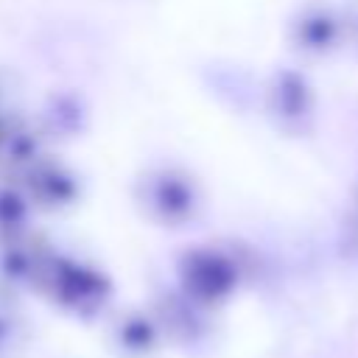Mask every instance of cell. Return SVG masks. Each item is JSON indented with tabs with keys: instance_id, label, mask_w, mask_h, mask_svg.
I'll return each mask as SVG.
<instances>
[{
	"instance_id": "obj_4",
	"label": "cell",
	"mask_w": 358,
	"mask_h": 358,
	"mask_svg": "<svg viewBox=\"0 0 358 358\" xmlns=\"http://www.w3.org/2000/svg\"><path fill=\"white\" fill-rule=\"evenodd\" d=\"M106 350L115 358H157L168 341L151 308H123L106 319Z\"/></svg>"
},
{
	"instance_id": "obj_5",
	"label": "cell",
	"mask_w": 358,
	"mask_h": 358,
	"mask_svg": "<svg viewBox=\"0 0 358 358\" xmlns=\"http://www.w3.org/2000/svg\"><path fill=\"white\" fill-rule=\"evenodd\" d=\"M148 190H143V207L145 213L165 224V227H182L196 215V190L193 185L185 182V176H176L171 171H162L145 182Z\"/></svg>"
},
{
	"instance_id": "obj_6",
	"label": "cell",
	"mask_w": 358,
	"mask_h": 358,
	"mask_svg": "<svg viewBox=\"0 0 358 358\" xmlns=\"http://www.w3.org/2000/svg\"><path fill=\"white\" fill-rule=\"evenodd\" d=\"M31 341L34 319L8 291H0V358H22Z\"/></svg>"
},
{
	"instance_id": "obj_2",
	"label": "cell",
	"mask_w": 358,
	"mask_h": 358,
	"mask_svg": "<svg viewBox=\"0 0 358 358\" xmlns=\"http://www.w3.org/2000/svg\"><path fill=\"white\" fill-rule=\"evenodd\" d=\"M176 274H179L176 288L185 296H190L193 302H199L201 308H210V310L224 305L241 282V268H238L235 257L221 252V249H193V252H187L182 257Z\"/></svg>"
},
{
	"instance_id": "obj_3",
	"label": "cell",
	"mask_w": 358,
	"mask_h": 358,
	"mask_svg": "<svg viewBox=\"0 0 358 358\" xmlns=\"http://www.w3.org/2000/svg\"><path fill=\"white\" fill-rule=\"evenodd\" d=\"M151 313L157 316L168 347L190 350V347L207 344L213 336V310L201 308L199 302L185 296L179 288L159 294L151 305Z\"/></svg>"
},
{
	"instance_id": "obj_1",
	"label": "cell",
	"mask_w": 358,
	"mask_h": 358,
	"mask_svg": "<svg viewBox=\"0 0 358 358\" xmlns=\"http://www.w3.org/2000/svg\"><path fill=\"white\" fill-rule=\"evenodd\" d=\"M34 291L42 294L59 310L78 319H92L103 313L112 299V282L101 268L76 257L56 255L50 249L42 257Z\"/></svg>"
},
{
	"instance_id": "obj_7",
	"label": "cell",
	"mask_w": 358,
	"mask_h": 358,
	"mask_svg": "<svg viewBox=\"0 0 358 358\" xmlns=\"http://www.w3.org/2000/svg\"><path fill=\"white\" fill-rule=\"evenodd\" d=\"M338 36V20L327 8H310L296 22V48L305 53H327Z\"/></svg>"
}]
</instances>
